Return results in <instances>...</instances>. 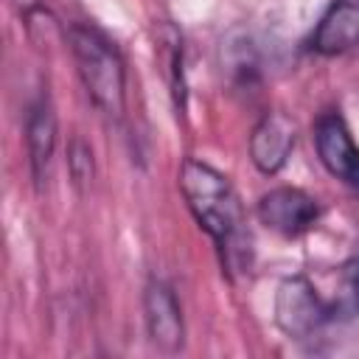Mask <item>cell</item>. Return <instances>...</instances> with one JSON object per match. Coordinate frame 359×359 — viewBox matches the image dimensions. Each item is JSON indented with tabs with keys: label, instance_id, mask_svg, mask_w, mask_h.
I'll return each mask as SVG.
<instances>
[{
	"label": "cell",
	"instance_id": "7a4b0ae2",
	"mask_svg": "<svg viewBox=\"0 0 359 359\" xmlns=\"http://www.w3.org/2000/svg\"><path fill=\"white\" fill-rule=\"evenodd\" d=\"M70 48L76 56L79 76L93 95V101L109 115H123V65L115 48L93 28L73 25L70 28Z\"/></svg>",
	"mask_w": 359,
	"mask_h": 359
},
{
	"label": "cell",
	"instance_id": "5b68a950",
	"mask_svg": "<svg viewBox=\"0 0 359 359\" xmlns=\"http://www.w3.org/2000/svg\"><path fill=\"white\" fill-rule=\"evenodd\" d=\"M314 140H317V154H320L323 165L359 194V149L351 140V135L337 112H328L317 121Z\"/></svg>",
	"mask_w": 359,
	"mask_h": 359
},
{
	"label": "cell",
	"instance_id": "ba28073f",
	"mask_svg": "<svg viewBox=\"0 0 359 359\" xmlns=\"http://www.w3.org/2000/svg\"><path fill=\"white\" fill-rule=\"evenodd\" d=\"M292 146H294V126L280 112H266L258 121V126L252 129V135H250L252 163L264 174H275L286 163Z\"/></svg>",
	"mask_w": 359,
	"mask_h": 359
},
{
	"label": "cell",
	"instance_id": "3957f363",
	"mask_svg": "<svg viewBox=\"0 0 359 359\" xmlns=\"http://www.w3.org/2000/svg\"><path fill=\"white\" fill-rule=\"evenodd\" d=\"M275 320L278 325L294 337V339H306L311 334L320 331V325L328 320V309L320 300V294L314 292V286L306 278H286L278 286L275 294Z\"/></svg>",
	"mask_w": 359,
	"mask_h": 359
},
{
	"label": "cell",
	"instance_id": "52a82bcc",
	"mask_svg": "<svg viewBox=\"0 0 359 359\" xmlns=\"http://www.w3.org/2000/svg\"><path fill=\"white\" fill-rule=\"evenodd\" d=\"M309 45L311 50L325 56L356 48L359 45V0H331Z\"/></svg>",
	"mask_w": 359,
	"mask_h": 359
},
{
	"label": "cell",
	"instance_id": "6da1fadb",
	"mask_svg": "<svg viewBox=\"0 0 359 359\" xmlns=\"http://www.w3.org/2000/svg\"><path fill=\"white\" fill-rule=\"evenodd\" d=\"M180 191L196 222L216 241L227 269L250 266V233L244 210L230 182L199 160H185L180 168Z\"/></svg>",
	"mask_w": 359,
	"mask_h": 359
},
{
	"label": "cell",
	"instance_id": "277c9868",
	"mask_svg": "<svg viewBox=\"0 0 359 359\" xmlns=\"http://www.w3.org/2000/svg\"><path fill=\"white\" fill-rule=\"evenodd\" d=\"M317 216H320L317 202L309 194H303L300 188H275V191L264 194L258 202V219L269 230L289 236V238L311 230Z\"/></svg>",
	"mask_w": 359,
	"mask_h": 359
},
{
	"label": "cell",
	"instance_id": "9c48e42d",
	"mask_svg": "<svg viewBox=\"0 0 359 359\" xmlns=\"http://www.w3.org/2000/svg\"><path fill=\"white\" fill-rule=\"evenodd\" d=\"M28 157H31V171H34V180L39 182L45 177V168L53 157V146H56V115H53V107L42 98L34 104L31 109V118H28Z\"/></svg>",
	"mask_w": 359,
	"mask_h": 359
},
{
	"label": "cell",
	"instance_id": "8992f818",
	"mask_svg": "<svg viewBox=\"0 0 359 359\" xmlns=\"http://www.w3.org/2000/svg\"><path fill=\"white\" fill-rule=\"evenodd\" d=\"M143 311H146V328H149L151 345L163 353H177L182 348L185 328H182V314L174 292L165 283L151 280L146 286Z\"/></svg>",
	"mask_w": 359,
	"mask_h": 359
}]
</instances>
